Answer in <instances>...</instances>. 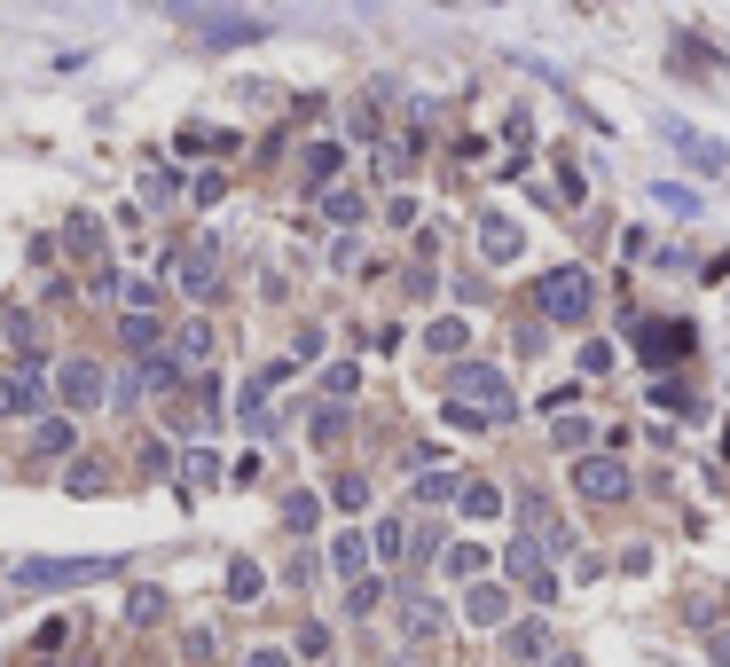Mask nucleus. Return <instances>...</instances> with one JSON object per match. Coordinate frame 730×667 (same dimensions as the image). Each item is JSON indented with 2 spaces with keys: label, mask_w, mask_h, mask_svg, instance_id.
Segmentation results:
<instances>
[{
  "label": "nucleus",
  "mask_w": 730,
  "mask_h": 667,
  "mask_svg": "<svg viewBox=\"0 0 730 667\" xmlns=\"http://www.w3.org/2000/svg\"><path fill=\"white\" fill-rule=\"evenodd\" d=\"M63 244H72L79 259H94V252H103V220H94V213H72V228H63Z\"/></svg>",
  "instance_id": "obj_23"
},
{
  "label": "nucleus",
  "mask_w": 730,
  "mask_h": 667,
  "mask_svg": "<svg viewBox=\"0 0 730 667\" xmlns=\"http://www.w3.org/2000/svg\"><path fill=\"white\" fill-rule=\"evenodd\" d=\"M315 518H322V503H315V495H291V503H283V526H291V534H307Z\"/></svg>",
  "instance_id": "obj_35"
},
{
  "label": "nucleus",
  "mask_w": 730,
  "mask_h": 667,
  "mask_svg": "<svg viewBox=\"0 0 730 667\" xmlns=\"http://www.w3.org/2000/svg\"><path fill=\"white\" fill-rule=\"evenodd\" d=\"M503 565H511V581H526V597H535V605H550V597H558V574H550V557H542L535 542H511Z\"/></svg>",
  "instance_id": "obj_10"
},
{
  "label": "nucleus",
  "mask_w": 730,
  "mask_h": 667,
  "mask_svg": "<svg viewBox=\"0 0 730 667\" xmlns=\"http://www.w3.org/2000/svg\"><path fill=\"white\" fill-rule=\"evenodd\" d=\"M424 346H433V354H463V346H472V330H463L456 315H440L433 330H424Z\"/></svg>",
  "instance_id": "obj_28"
},
{
  "label": "nucleus",
  "mask_w": 730,
  "mask_h": 667,
  "mask_svg": "<svg viewBox=\"0 0 730 667\" xmlns=\"http://www.w3.org/2000/svg\"><path fill=\"white\" fill-rule=\"evenodd\" d=\"M174 377H181V361H174V354H150L142 370H126V385H118V393H126V400H135V393H165Z\"/></svg>",
  "instance_id": "obj_13"
},
{
  "label": "nucleus",
  "mask_w": 730,
  "mask_h": 667,
  "mask_svg": "<svg viewBox=\"0 0 730 667\" xmlns=\"http://www.w3.org/2000/svg\"><path fill=\"white\" fill-rule=\"evenodd\" d=\"M535 307H542V322H589V307H597L589 267H550L535 283Z\"/></svg>",
  "instance_id": "obj_2"
},
{
  "label": "nucleus",
  "mask_w": 730,
  "mask_h": 667,
  "mask_svg": "<svg viewBox=\"0 0 730 667\" xmlns=\"http://www.w3.org/2000/svg\"><path fill=\"white\" fill-rule=\"evenodd\" d=\"M417 495H424V503H456V495H463V472H440V463H424Z\"/></svg>",
  "instance_id": "obj_24"
},
{
  "label": "nucleus",
  "mask_w": 730,
  "mask_h": 667,
  "mask_svg": "<svg viewBox=\"0 0 730 667\" xmlns=\"http://www.w3.org/2000/svg\"><path fill=\"white\" fill-rule=\"evenodd\" d=\"M401 174H409V150L385 142V150H377V181H401Z\"/></svg>",
  "instance_id": "obj_37"
},
{
  "label": "nucleus",
  "mask_w": 730,
  "mask_h": 667,
  "mask_svg": "<svg viewBox=\"0 0 730 667\" xmlns=\"http://www.w3.org/2000/svg\"><path fill=\"white\" fill-rule=\"evenodd\" d=\"M715 659H730V628H715Z\"/></svg>",
  "instance_id": "obj_44"
},
{
  "label": "nucleus",
  "mask_w": 730,
  "mask_h": 667,
  "mask_svg": "<svg viewBox=\"0 0 730 667\" xmlns=\"http://www.w3.org/2000/svg\"><path fill=\"white\" fill-rule=\"evenodd\" d=\"M338 432H346V409H338V400H330V409H315V440H338Z\"/></svg>",
  "instance_id": "obj_39"
},
{
  "label": "nucleus",
  "mask_w": 730,
  "mask_h": 667,
  "mask_svg": "<svg viewBox=\"0 0 730 667\" xmlns=\"http://www.w3.org/2000/svg\"><path fill=\"white\" fill-rule=\"evenodd\" d=\"M126 620H135V628L165 620V589H135V597H126Z\"/></svg>",
  "instance_id": "obj_31"
},
{
  "label": "nucleus",
  "mask_w": 730,
  "mask_h": 667,
  "mask_svg": "<svg viewBox=\"0 0 730 667\" xmlns=\"http://www.w3.org/2000/svg\"><path fill=\"white\" fill-rule=\"evenodd\" d=\"M409 637H417V644L440 637V605H433V597H409Z\"/></svg>",
  "instance_id": "obj_32"
},
{
  "label": "nucleus",
  "mask_w": 730,
  "mask_h": 667,
  "mask_svg": "<svg viewBox=\"0 0 730 667\" xmlns=\"http://www.w3.org/2000/svg\"><path fill=\"white\" fill-rule=\"evenodd\" d=\"M63 448H72V416H48L31 432V456H63Z\"/></svg>",
  "instance_id": "obj_29"
},
{
  "label": "nucleus",
  "mask_w": 730,
  "mask_h": 667,
  "mask_svg": "<svg viewBox=\"0 0 730 667\" xmlns=\"http://www.w3.org/2000/svg\"><path fill=\"white\" fill-rule=\"evenodd\" d=\"M574 487L589 495V503H628V463L620 456H581L574 463Z\"/></svg>",
  "instance_id": "obj_7"
},
{
  "label": "nucleus",
  "mask_w": 730,
  "mask_h": 667,
  "mask_svg": "<svg viewBox=\"0 0 730 667\" xmlns=\"http://www.w3.org/2000/svg\"><path fill=\"white\" fill-rule=\"evenodd\" d=\"M322 213L354 228V220H361V196H354V189H330V196H322Z\"/></svg>",
  "instance_id": "obj_36"
},
{
  "label": "nucleus",
  "mask_w": 730,
  "mask_h": 667,
  "mask_svg": "<svg viewBox=\"0 0 730 667\" xmlns=\"http://www.w3.org/2000/svg\"><path fill=\"white\" fill-rule=\"evenodd\" d=\"M330 565H338L346 581H361V574H370V534H354V526H346L338 542H330Z\"/></svg>",
  "instance_id": "obj_15"
},
{
  "label": "nucleus",
  "mask_w": 730,
  "mask_h": 667,
  "mask_svg": "<svg viewBox=\"0 0 730 667\" xmlns=\"http://www.w3.org/2000/svg\"><path fill=\"white\" fill-rule=\"evenodd\" d=\"M518 518H526V542H535L542 557H566V550H574V534H566V518H558V511L542 503L535 487H518Z\"/></svg>",
  "instance_id": "obj_6"
},
{
  "label": "nucleus",
  "mask_w": 730,
  "mask_h": 667,
  "mask_svg": "<svg viewBox=\"0 0 730 667\" xmlns=\"http://www.w3.org/2000/svg\"><path fill=\"white\" fill-rule=\"evenodd\" d=\"M346 605H354V613H377V605H385V581H377V574H361V581L346 589Z\"/></svg>",
  "instance_id": "obj_34"
},
{
  "label": "nucleus",
  "mask_w": 730,
  "mask_h": 667,
  "mask_svg": "<svg viewBox=\"0 0 730 667\" xmlns=\"http://www.w3.org/2000/svg\"><path fill=\"white\" fill-rule=\"evenodd\" d=\"M637 346H644V361H652V370L668 377L676 361L691 354V322H644V330H637Z\"/></svg>",
  "instance_id": "obj_8"
},
{
  "label": "nucleus",
  "mask_w": 730,
  "mask_h": 667,
  "mask_svg": "<svg viewBox=\"0 0 730 667\" xmlns=\"http://www.w3.org/2000/svg\"><path fill=\"white\" fill-rule=\"evenodd\" d=\"M72 495H103V463H72V479H63Z\"/></svg>",
  "instance_id": "obj_38"
},
{
  "label": "nucleus",
  "mask_w": 730,
  "mask_h": 667,
  "mask_svg": "<svg viewBox=\"0 0 730 667\" xmlns=\"http://www.w3.org/2000/svg\"><path fill=\"white\" fill-rule=\"evenodd\" d=\"M330 503H338V511H370V479H361V472H338V479H330Z\"/></svg>",
  "instance_id": "obj_25"
},
{
  "label": "nucleus",
  "mask_w": 730,
  "mask_h": 667,
  "mask_svg": "<svg viewBox=\"0 0 730 667\" xmlns=\"http://www.w3.org/2000/svg\"><path fill=\"white\" fill-rule=\"evenodd\" d=\"M370 550H377L385 565H393V557H409V534H401V518H385V526L370 534Z\"/></svg>",
  "instance_id": "obj_33"
},
{
  "label": "nucleus",
  "mask_w": 730,
  "mask_h": 667,
  "mask_svg": "<svg viewBox=\"0 0 730 667\" xmlns=\"http://www.w3.org/2000/svg\"><path fill=\"white\" fill-rule=\"evenodd\" d=\"M659 142H668V150H676V157H683V165H691L700 181L730 174V142H715V133H700L691 118H668V111H659Z\"/></svg>",
  "instance_id": "obj_3"
},
{
  "label": "nucleus",
  "mask_w": 730,
  "mask_h": 667,
  "mask_svg": "<svg viewBox=\"0 0 730 667\" xmlns=\"http://www.w3.org/2000/svg\"><path fill=\"white\" fill-rule=\"evenodd\" d=\"M322 385H330V400H346V393H354V385H361V377H354V361H338V370H330V377H322Z\"/></svg>",
  "instance_id": "obj_43"
},
{
  "label": "nucleus",
  "mask_w": 730,
  "mask_h": 667,
  "mask_svg": "<svg viewBox=\"0 0 730 667\" xmlns=\"http://www.w3.org/2000/svg\"><path fill=\"white\" fill-rule=\"evenodd\" d=\"M118 565L111 557H24L16 581L24 589H87V581H111Z\"/></svg>",
  "instance_id": "obj_4"
},
{
  "label": "nucleus",
  "mask_w": 730,
  "mask_h": 667,
  "mask_svg": "<svg viewBox=\"0 0 730 667\" xmlns=\"http://www.w3.org/2000/svg\"><path fill=\"white\" fill-rule=\"evenodd\" d=\"M550 667H581V659H574V652H550Z\"/></svg>",
  "instance_id": "obj_45"
},
{
  "label": "nucleus",
  "mask_w": 730,
  "mask_h": 667,
  "mask_svg": "<svg viewBox=\"0 0 730 667\" xmlns=\"http://www.w3.org/2000/svg\"><path fill=\"white\" fill-rule=\"evenodd\" d=\"M298 165H307V181H315V189H330V181L346 174V150H338V142H307V157H298Z\"/></svg>",
  "instance_id": "obj_17"
},
{
  "label": "nucleus",
  "mask_w": 730,
  "mask_h": 667,
  "mask_svg": "<svg viewBox=\"0 0 730 667\" xmlns=\"http://www.w3.org/2000/svg\"><path fill=\"white\" fill-rule=\"evenodd\" d=\"M463 620L472 628H511V589L503 581H472L463 589Z\"/></svg>",
  "instance_id": "obj_11"
},
{
  "label": "nucleus",
  "mask_w": 730,
  "mask_h": 667,
  "mask_svg": "<svg viewBox=\"0 0 730 667\" xmlns=\"http://www.w3.org/2000/svg\"><path fill=\"white\" fill-rule=\"evenodd\" d=\"M550 432H558V448H566V456H574V463H581V456H589V440H597V424H589V416H581V409H566V416H558V424H550Z\"/></svg>",
  "instance_id": "obj_19"
},
{
  "label": "nucleus",
  "mask_w": 730,
  "mask_h": 667,
  "mask_svg": "<svg viewBox=\"0 0 730 667\" xmlns=\"http://www.w3.org/2000/svg\"><path fill=\"white\" fill-rule=\"evenodd\" d=\"M259 589H268V574H259L252 557H236V565H228V597H236V605H252Z\"/></svg>",
  "instance_id": "obj_26"
},
{
  "label": "nucleus",
  "mask_w": 730,
  "mask_h": 667,
  "mask_svg": "<svg viewBox=\"0 0 730 667\" xmlns=\"http://www.w3.org/2000/svg\"><path fill=\"white\" fill-rule=\"evenodd\" d=\"M9 338L16 346H40V315H9Z\"/></svg>",
  "instance_id": "obj_42"
},
{
  "label": "nucleus",
  "mask_w": 730,
  "mask_h": 667,
  "mask_svg": "<svg viewBox=\"0 0 730 667\" xmlns=\"http://www.w3.org/2000/svg\"><path fill=\"white\" fill-rule=\"evenodd\" d=\"M448 574H456V581H479V574H487V550H479V542H456V550H448Z\"/></svg>",
  "instance_id": "obj_30"
},
{
  "label": "nucleus",
  "mask_w": 730,
  "mask_h": 667,
  "mask_svg": "<svg viewBox=\"0 0 730 667\" xmlns=\"http://www.w3.org/2000/svg\"><path fill=\"white\" fill-rule=\"evenodd\" d=\"M456 511H463V518H495V511H503V487H487V479H463Z\"/></svg>",
  "instance_id": "obj_20"
},
{
  "label": "nucleus",
  "mask_w": 730,
  "mask_h": 667,
  "mask_svg": "<svg viewBox=\"0 0 730 667\" xmlns=\"http://www.w3.org/2000/svg\"><path fill=\"white\" fill-rule=\"evenodd\" d=\"M205 354H213V330H205V322L174 330V361H181V370H189V361H205Z\"/></svg>",
  "instance_id": "obj_27"
},
{
  "label": "nucleus",
  "mask_w": 730,
  "mask_h": 667,
  "mask_svg": "<svg viewBox=\"0 0 730 667\" xmlns=\"http://www.w3.org/2000/svg\"><path fill=\"white\" fill-rule=\"evenodd\" d=\"M174 283H181L189 298H205V291L220 283V267H213V252H181V259H174Z\"/></svg>",
  "instance_id": "obj_14"
},
{
  "label": "nucleus",
  "mask_w": 730,
  "mask_h": 667,
  "mask_svg": "<svg viewBox=\"0 0 730 667\" xmlns=\"http://www.w3.org/2000/svg\"><path fill=\"white\" fill-rule=\"evenodd\" d=\"M40 409V377L16 370V377H0V416H31Z\"/></svg>",
  "instance_id": "obj_16"
},
{
  "label": "nucleus",
  "mask_w": 730,
  "mask_h": 667,
  "mask_svg": "<svg viewBox=\"0 0 730 667\" xmlns=\"http://www.w3.org/2000/svg\"><path fill=\"white\" fill-rule=\"evenodd\" d=\"M503 652H511V659H542V652H550V628H542V620H511V628H503Z\"/></svg>",
  "instance_id": "obj_18"
},
{
  "label": "nucleus",
  "mask_w": 730,
  "mask_h": 667,
  "mask_svg": "<svg viewBox=\"0 0 730 667\" xmlns=\"http://www.w3.org/2000/svg\"><path fill=\"white\" fill-rule=\"evenodd\" d=\"M581 370H589V377H605V370H613V346H605V338H589V346H581Z\"/></svg>",
  "instance_id": "obj_40"
},
{
  "label": "nucleus",
  "mask_w": 730,
  "mask_h": 667,
  "mask_svg": "<svg viewBox=\"0 0 730 667\" xmlns=\"http://www.w3.org/2000/svg\"><path fill=\"white\" fill-rule=\"evenodd\" d=\"M181 472H189V479H220V456H213V448H189Z\"/></svg>",
  "instance_id": "obj_41"
},
{
  "label": "nucleus",
  "mask_w": 730,
  "mask_h": 667,
  "mask_svg": "<svg viewBox=\"0 0 730 667\" xmlns=\"http://www.w3.org/2000/svg\"><path fill=\"white\" fill-rule=\"evenodd\" d=\"M652 409H676V416H700V393L683 377H652Z\"/></svg>",
  "instance_id": "obj_21"
},
{
  "label": "nucleus",
  "mask_w": 730,
  "mask_h": 667,
  "mask_svg": "<svg viewBox=\"0 0 730 667\" xmlns=\"http://www.w3.org/2000/svg\"><path fill=\"white\" fill-rule=\"evenodd\" d=\"M118 338H126V354H150V346H165V322L157 315H126Z\"/></svg>",
  "instance_id": "obj_22"
},
{
  "label": "nucleus",
  "mask_w": 730,
  "mask_h": 667,
  "mask_svg": "<svg viewBox=\"0 0 730 667\" xmlns=\"http://www.w3.org/2000/svg\"><path fill=\"white\" fill-rule=\"evenodd\" d=\"M448 393H456L479 424H503V416L518 409V393H511V377L495 370V361H456V370H448Z\"/></svg>",
  "instance_id": "obj_1"
},
{
  "label": "nucleus",
  "mask_w": 730,
  "mask_h": 667,
  "mask_svg": "<svg viewBox=\"0 0 730 667\" xmlns=\"http://www.w3.org/2000/svg\"><path fill=\"white\" fill-rule=\"evenodd\" d=\"M189 31L205 48H252L268 40V16H220V9H189Z\"/></svg>",
  "instance_id": "obj_5"
},
{
  "label": "nucleus",
  "mask_w": 730,
  "mask_h": 667,
  "mask_svg": "<svg viewBox=\"0 0 730 667\" xmlns=\"http://www.w3.org/2000/svg\"><path fill=\"white\" fill-rule=\"evenodd\" d=\"M55 385H63V400H72V416H87V409H94V400H103V393H111V377H103V370H94V361H87V354H72V361H63V370H55Z\"/></svg>",
  "instance_id": "obj_9"
},
{
  "label": "nucleus",
  "mask_w": 730,
  "mask_h": 667,
  "mask_svg": "<svg viewBox=\"0 0 730 667\" xmlns=\"http://www.w3.org/2000/svg\"><path fill=\"white\" fill-rule=\"evenodd\" d=\"M479 252H487L495 267H511V259L526 252V236H518V220H511V213H479Z\"/></svg>",
  "instance_id": "obj_12"
}]
</instances>
